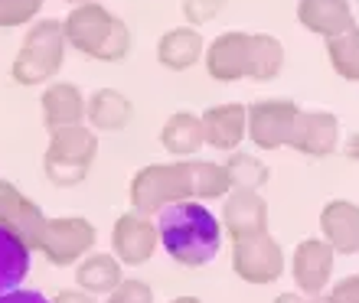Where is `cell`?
I'll return each mask as SVG.
<instances>
[{"label": "cell", "instance_id": "obj_17", "mask_svg": "<svg viewBox=\"0 0 359 303\" xmlns=\"http://www.w3.org/2000/svg\"><path fill=\"white\" fill-rule=\"evenodd\" d=\"M297 20L313 36L333 39L356 27L350 0H297Z\"/></svg>", "mask_w": 359, "mask_h": 303}, {"label": "cell", "instance_id": "obj_16", "mask_svg": "<svg viewBox=\"0 0 359 303\" xmlns=\"http://www.w3.org/2000/svg\"><path fill=\"white\" fill-rule=\"evenodd\" d=\"M320 238L337 255L359 251V206L350 199H330L320 209Z\"/></svg>", "mask_w": 359, "mask_h": 303}, {"label": "cell", "instance_id": "obj_29", "mask_svg": "<svg viewBox=\"0 0 359 303\" xmlns=\"http://www.w3.org/2000/svg\"><path fill=\"white\" fill-rule=\"evenodd\" d=\"M226 10V0H183V17L189 27H203Z\"/></svg>", "mask_w": 359, "mask_h": 303}, {"label": "cell", "instance_id": "obj_35", "mask_svg": "<svg viewBox=\"0 0 359 303\" xmlns=\"http://www.w3.org/2000/svg\"><path fill=\"white\" fill-rule=\"evenodd\" d=\"M170 303H203L199 297H189V294H183V297H173Z\"/></svg>", "mask_w": 359, "mask_h": 303}, {"label": "cell", "instance_id": "obj_3", "mask_svg": "<svg viewBox=\"0 0 359 303\" xmlns=\"http://www.w3.org/2000/svg\"><path fill=\"white\" fill-rule=\"evenodd\" d=\"M66 56V27L59 20H39L27 29L20 52L10 66V78L17 85H43L59 76Z\"/></svg>", "mask_w": 359, "mask_h": 303}, {"label": "cell", "instance_id": "obj_24", "mask_svg": "<svg viewBox=\"0 0 359 303\" xmlns=\"http://www.w3.org/2000/svg\"><path fill=\"white\" fill-rule=\"evenodd\" d=\"M284 69V46L281 39L268 33H252V59H248V78L255 82H271Z\"/></svg>", "mask_w": 359, "mask_h": 303}, {"label": "cell", "instance_id": "obj_37", "mask_svg": "<svg viewBox=\"0 0 359 303\" xmlns=\"http://www.w3.org/2000/svg\"><path fill=\"white\" fill-rule=\"evenodd\" d=\"M66 3H76V7H79V3H88V0H66Z\"/></svg>", "mask_w": 359, "mask_h": 303}, {"label": "cell", "instance_id": "obj_28", "mask_svg": "<svg viewBox=\"0 0 359 303\" xmlns=\"http://www.w3.org/2000/svg\"><path fill=\"white\" fill-rule=\"evenodd\" d=\"M104 303H154V287L144 284V281H121L114 287Z\"/></svg>", "mask_w": 359, "mask_h": 303}, {"label": "cell", "instance_id": "obj_13", "mask_svg": "<svg viewBox=\"0 0 359 303\" xmlns=\"http://www.w3.org/2000/svg\"><path fill=\"white\" fill-rule=\"evenodd\" d=\"M340 143V121L330 111H301L294 121L291 134V150L304 157H330Z\"/></svg>", "mask_w": 359, "mask_h": 303}, {"label": "cell", "instance_id": "obj_5", "mask_svg": "<svg viewBox=\"0 0 359 303\" xmlns=\"http://www.w3.org/2000/svg\"><path fill=\"white\" fill-rule=\"evenodd\" d=\"M131 209L154 216L167 209L170 202L196 199L193 196V160H170V163H151L131 176Z\"/></svg>", "mask_w": 359, "mask_h": 303}, {"label": "cell", "instance_id": "obj_10", "mask_svg": "<svg viewBox=\"0 0 359 303\" xmlns=\"http://www.w3.org/2000/svg\"><path fill=\"white\" fill-rule=\"evenodd\" d=\"M333 265H337V251L323 238H304L291 255V277L301 287V294L320 297L330 290Z\"/></svg>", "mask_w": 359, "mask_h": 303}, {"label": "cell", "instance_id": "obj_26", "mask_svg": "<svg viewBox=\"0 0 359 303\" xmlns=\"http://www.w3.org/2000/svg\"><path fill=\"white\" fill-rule=\"evenodd\" d=\"M226 170L232 176V186L236 190H262L268 180H271V170L268 163H262L258 157H248V153H232L226 160Z\"/></svg>", "mask_w": 359, "mask_h": 303}, {"label": "cell", "instance_id": "obj_6", "mask_svg": "<svg viewBox=\"0 0 359 303\" xmlns=\"http://www.w3.org/2000/svg\"><path fill=\"white\" fill-rule=\"evenodd\" d=\"M232 271L245 284H274L284 274V251L274 235H245L232 241Z\"/></svg>", "mask_w": 359, "mask_h": 303}, {"label": "cell", "instance_id": "obj_8", "mask_svg": "<svg viewBox=\"0 0 359 303\" xmlns=\"http://www.w3.org/2000/svg\"><path fill=\"white\" fill-rule=\"evenodd\" d=\"M301 108L291 98H262L248 108V141L258 150H281L291 143Z\"/></svg>", "mask_w": 359, "mask_h": 303}, {"label": "cell", "instance_id": "obj_12", "mask_svg": "<svg viewBox=\"0 0 359 303\" xmlns=\"http://www.w3.org/2000/svg\"><path fill=\"white\" fill-rule=\"evenodd\" d=\"M248 59H252V33H222L206 46V72L216 82H238L248 78Z\"/></svg>", "mask_w": 359, "mask_h": 303}, {"label": "cell", "instance_id": "obj_27", "mask_svg": "<svg viewBox=\"0 0 359 303\" xmlns=\"http://www.w3.org/2000/svg\"><path fill=\"white\" fill-rule=\"evenodd\" d=\"M43 0H0V27H23L39 13Z\"/></svg>", "mask_w": 359, "mask_h": 303}, {"label": "cell", "instance_id": "obj_34", "mask_svg": "<svg viewBox=\"0 0 359 303\" xmlns=\"http://www.w3.org/2000/svg\"><path fill=\"white\" fill-rule=\"evenodd\" d=\"M346 157H350V160H359V134H353L350 141H346Z\"/></svg>", "mask_w": 359, "mask_h": 303}, {"label": "cell", "instance_id": "obj_25", "mask_svg": "<svg viewBox=\"0 0 359 303\" xmlns=\"http://www.w3.org/2000/svg\"><path fill=\"white\" fill-rule=\"evenodd\" d=\"M327 56H330V66L337 69V76L346 82H359V27L327 39Z\"/></svg>", "mask_w": 359, "mask_h": 303}, {"label": "cell", "instance_id": "obj_30", "mask_svg": "<svg viewBox=\"0 0 359 303\" xmlns=\"http://www.w3.org/2000/svg\"><path fill=\"white\" fill-rule=\"evenodd\" d=\"M333 303H359V274H350L337 281V284L327 290Z\"/></svg>", "mask_w": 359, "mask_h": 303}, {"label": "cell", "instance_id": "obj_4", "mask_svg": "<svg viewBox=\"0 0 359 303\" xmlns=\"http://www.w3.org/2000/svg\"><path fill=\"white\" fill-rule=\"evenodd\" d=\"M98 153V134L86 124L49 131V147L43 157V173L53 186H79L88 176Z\"/></svg>", "mask_w": 359, "mask_h": 303}, {"label": "cell", "instance_id": "obj_11", "mask_svg": "<svg viewBox=\"0 0 359 303\" xmlns=\"http://www.w3.org/2000/svg\"><path fill=\"white\" fill-rule=\"evenodd\" d=\"M0 225L10 228L13 235H20L29 248L39 251V238L46 228V216L27 192H20L10 180L0 176Z\"/></svg>", "mask_w": 359, "mask_h": 303}, {"label": "cell", "instance_id": "obj_7", "mask_svg": "<svg viewBox=\"0 0 359 303\" xmlns=\"http://www.w3.org/2000/svg\"><path fill=\"white\" fill-rule=\"evenodd\" d=\"M95 248V225L88 218L66 216V218H46L43 238H39V255L49 265L66 267L76 265Z\"/></svg>", "mask_w": 359, "mask_h": 303}, {"label": "cell", "instance_id": "obj_9", "mask_svg": "<svg viewBox=\"0 0 359 303\" xmlns=\"http://www.w3.org/2000/svg\"><path fill=\"white\" fill-rule=\"evenodd\" d=\"M157 245H161V228H157V222H151V216H144L137 209L118 216L111 228V248L121 265H147Z\"/></svg>", "mask_w": 359, "mask_h": 303}, {"label": "cell", "instance_id": "obj_1", "mask_svg": "<svg viewBox=\"0 0 359 303\" xmlns=\"http://www.w3.org/2000/svg\"><path fill=\"white\" fill-rule=\"evenodd\" d=\"M163 251L183 267H206L222 248V222L199 199L170 202L157 212Z\"/></svg>", "mask_w": 359, "mask_h": 303}, {"label": "cell", "instance_id": "obj_23", "mask_svg": "<svg viewBox=\"0 0 359 303\" xmlns=\"http://www.w3.org/2000/svg\"><path fill=\"white\" fill-rule=\"evenodd\" d=\"M29 251L33 248L10 228L0 225V294H10L29 274Z\"/></svg>", "mask_w": 359, "mask_h": 303}, {"label": "cell", "instance_id": "obj_32", "mask_svg": "<svg viewBox=\"0 0 359 303\" xmlns=\"http://www.w3.org/2000/svg\"><path fill=\"white\" fill-rule=\"evenodd\" d=\"M53 303H98V300H95V294H88V290H62Z\"/></svg>", "mask_w": 359, "mask_h": 303}, {"label": "cell", "instance_id": "obj_18", "mask_svg": "<svg viewBox=\"0 0 359 303\" xmlns=\"http://www.w3.org/2000/svg\"><path fill=\"white\" fill-rule=\"evenodd\" d=\"M88 118V98L79 92L72 82H53L43 92V121L49 131L56 127H72Z\"/></svg>", "mask_w": 359, "mask_h": 303}, {"label": "cell", "instance_id": "obj_20", "mask_svg": "<svg viewBox=\"0 0 359 303\" xmlns=\"http://www.w3.org/2000/svg\"><path fill=\"white\" fill-rule=\"evenodd\" d=\"M161 143L170 157H193L206 147V131H203V118L189 111L170 114L161 127Z\"/></svg>", "mask_w": 359, "mask_h": 303}, {"label": "cell", "instance_id": "obj_14", "mask_svg": "<svg viewBox=\"0 0 359 303\" xmlns=\"http://www.w3.org/2000/svg\"><path fill=\"white\" fill-rule=\"evenodd\" d=\"M199 118H203V131H206V147H212V150L236 153L238 143L245 141V134H248L245 104H238V101L212 104Z\"/></svg>", "mask_w": 359, "mask_h": 303}, {"label": "cell", "instance_id": "obj_31", "mask_svg": "<svg viewBox=\"0 0 359 303\" xmlns=\"http://www.w3.org/2000/svg\"><path fill=\"white\" fill-rule=\"evenodd\" d=\"M0 303H53L46 294H39V290H10V294H0Z\"/></svg>", "mask_w": 359, "mask_h": 303}, {"label": "cell", "instance_id": "obj_36", "mask_svg": "<svg viewBox=\"0 0 359 303\" xmlns=\"http://www.w3.org/2000/svg\"><path fill=\"white\" fill-rule=\"evenodd\" d=\"M311 303H333V300H330V294H320V297H313Z\"/></svg>", "mask_w": 359, "mask_h": 303}, {"label": "cell", "instance_id": "obj_15", "mask_svg": "<svg viewBox=\"0 0 359 303\" xmlns=\"http://www.w3.org/2000/svg\"><path fill=\"white\" fill-rule=\"evenodd\" d=\"M222 228L226 235L236 238L262 235L268 232V202L262 199L258 190H232L222 206Z\"/></svg>", "mask_w": 359, "mask_h": 303}, {"label": "cell", "instance_id": "obj_22", "mask_svg": "<svg viewBox=\"0 0 359 303\" xmlns=\"http://www.w3.org/2000/svg\"><path fill=\"white\" fill-rule=\"evenodd\" d=\"M134 104L128 95L114 92V88H102L88 98V124L95 131H124L131 124Z\"/></svg>", "mask_w": 359, "mask_h": 303}, {"label": "cell", "instance_id": "obj_21", "mask_svg": "<svg viewBox=\"0 0 359 303\" xmlns=\"http://www.w3.org/2000/svg\"><path fill=\"white\" fill-rule=\"evenodd\" d=\"M121 261L114 255H102V251H88L76 267V284L95 297H108L114 287L121 284Z\"/></svg>", "mask_w": 359, "mask_h": 303}, {"label": "cell", "instance_id": "obj_19", "mask_svg": "<svg viewBox=\"0 0 359 303\" xmlns=\"http://www.w3.org/2000/svg\"><path fill=\"white\" fill-rule=\"evenodd\" d=\"M206 56V43L199 36L196 27H177L167 29L157 39V62L170 72H187Z\"/></svg>", "mask_w": 359, "mask_h": 303}, {"label": "cell", "instance_id": "obj_33", "mask_svg": "<svg viewBox=\"0 0 359 303\" xmlns=\"http://www.w3.org/2000/svg\"><path fill=\"white\" fill-rule=\"evenodd\" d=\"M313 297L301 294V290H287V294H278L274 297V303H311Z\"/></svg>", "mask_w": 359, "mask_h": 303}, {"label": "cell", "instance_id": "obj_2", "mask_svg": "<svg viewBox=\"0 0 359 303\" xmlns=\"http://www.w3.org/2000/svg\"><path fill=\"white\" fill-rule=\"evenodd\" d=\"M66 43L98 62H121L131 52V29L102 3H79L66 17Z\"/></svg>", "mask_w": 359, "mask_h": 303}]
</instances>
